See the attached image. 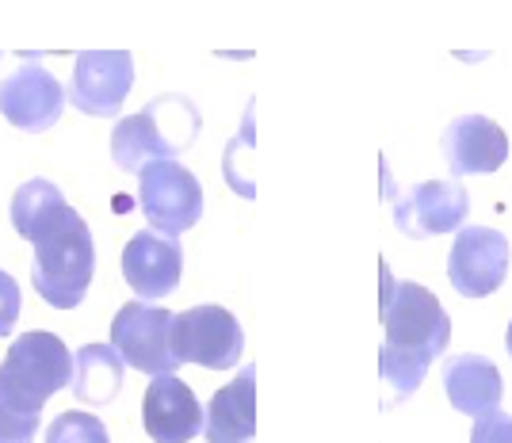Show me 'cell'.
<instances>
[{"instance_id": "d6986e66", "label": "cell", "mask_w": 512, "mask_h": 443, "mask_svg": "<svg viewBox=\"0 0 512 443\" xmlns=\"http://www.w3.org/2000/svg\"><path fill=\"white\" fill-rule=\"evenodd\" d=\"M432 359L406 352V348H379V379H383V409L402 405L409 394H417V386L425 382Z\"/></svg>"}, {"instance_id": "9c48e42d", "label": "cell", "mask_w": 512, "mask_h": 443, "mask_svg": "<svg viewBox=\"0 0 512 443\" xmlns=\"http://www.w3.org/2000/svg\"><path fill=\"white\" fill-rule=\"evenodd\" d=\"M130 85H134V58L127 50H85L73 65V81L65 96L77 111L111 119L127 104Z\"/></svg>"}, {"instance_id": "7402d4cb", "label": "cell", "mask_w": 512, "mask_h": 443, "mask_svg": "<svg viewBox=\"0 0 512 443\" xmlns=\"http://www.w3.org/2000/svg\"><path fill=\"white\" fill-rule=\"evenodd\" d=\"M20 310H23L20 283L0 268V340L12 337V329H16V321H20Z\"/></svg>"}, {"instance_id": "5bb4252c", "label": "cell", "mask_w": 512, "mask_h": 443, "mask_svg": "<svg viewBox=\"0 0 512 443\" xmlns=\"http://www.w3.org/2000/svg\"><path fill=\"white\" fill-rule=\"evenodd\" d=\"M444 161L451 176H486L509 161V134L486 115H459L444 130Z\"/></svg>"}, {"instance_id": "30bf717a", "label": "cell", "mask_w": 512, "mask_h": 443, "mask_svg": "<svg viewBox=\"0 0 512 443\" xmlns=\"http://www.w3.org/2000/svg\"><path fill=\"white\" fill-rule=\"evenodd\" d=\"M65 88L62 81L46 69V65L27 62L20 65L4 85H0V115L12 127L27 130V134H43L62 119Z\"/></svg>"}, {"instance_id": "ffe728a7", "label": "cell", "mask_w": 512, "mask_h": 443, "mask_svg": "<svg viewBox=\"0 0 512 443\" xmlns=\"http://www.w3.org/2000/svg\"><path fill=\"white\" fill-rule=\"evenodd\" d=\"M46 443H111V440H107V428L100 417L81 413V409H69V413L50 421Z\"/></svg>"}, {"instance_id": "2e32d148", "label": "cell", "mask_w": 512, "mask_h": 443, "mask_svg": "<svg viewBox=\"0 0 512 443\" xmlns=\"http://www.w3.org/2000/svg\"><path fill=\"white\" fill-rule=\"evenodd\" d=\"M207 443H253L256 436V367H241L203 413Z\"/></svg>"}, {"instance_id": "52a82bcc", "label": "cell", "mask_w": 512, "mask_h": 443, "mask_svg": "<svg viewBox=\"0 0 512 443\" xmlns=\"http://www.w3.org/2000/svg\"><path fill=\"white\" fill-rule=\"evenodd\" d=\"M172 329V310L153 306V302H127L119 306V314L111 317V348L119 352L123 363H130L142 375H176L180 363L172 356L169 344Z\"/></svg>"}, {"instance_id": "6da1fadb", "label": "cell", "mask_w": 512, "mask_h": 443, "mask_svg": "<svg viewBox=\"0 0 512 443\" xmlns=\"http://www.w3.org/2000/svg\"><path fill=\"white\" fill-rule=\"evenodd\" d=\"M31 245H35L31 279H35L39 298L50 302L54 310H77L85 302L92 272H96V245H92L88 222L69 207Z\"/></svg>"}, {"instance_id": "44dd1931", "label": "cell", "mask_w": 512, "mask_h": 443, "mask_svg": "<svg viewBox=\"0 0 512 443\" xmlns=\"http://www.w3.org/2000/svg\"><path fill=\"white\" fill-rule=\"evenodd\" d=\"M39 424H43V417H31L20 405L0 398V443H35Z\"/></svg>"}, {"instance_id": "603a6c76", "label": "cell", "mask_w": 512, "mask_h": 443, "mask_svg": "<svg viewBox=\"0 0 512 443\" xmlns=\"http://www.w3.org/2000/svg\"><path fill=\"white\" fill-rule=\"evenodd\" d=\"M470 443H512V417L509 413H490L470 428Z\"/></svg>"}, {"instance_id": "4fadbf2b", "label": "cell", "mask_w": 512, "mask_h": 443, "mask_svg": "<svg viewBox=\"0 0 512 443\" xmlns=\"http://www.w3.org/2000/svg\"><path fill=\"white\" fill-rule=\"evenodd\" d=\"M142 424L153 443H188L203 432V401L176 375H161L150 382L142 401Z\"/></svg>"}, {"instance_id": "8992f818", "label": "cell", "mask_w": 512, "mask_h": 443, "mask_svg": "<svg viewBox=\"0 0 512 443\" xmlns=\"http://www.w3.org/2000/svg\"><path fill=\"white\" fill-rule=\"evenodd\" d=\"M142 214L157 237H180L203 218V184L180 161H150L138 172Z\"/></svg>"}, {"instance_id": "9a60e30c", "label": "cell", "mask_w": 512, "mask_h": 443, "mask_svg": "<svg viewBox=\"0 0 512 443\" xmlns=\"http://www.w3.org/2000/svg\"><path fill=\"white\" fill-rule=\"evenodd\" d=\"M444 390H448L451 409L467 413L474 421L497 413V405L505 398V382L497 363L478 352H459L444 363Z\"/></svg>"}, {"instance_id": "3957f363", "label": "cell", "mask_w": 512, "mask_h": 443, "mask_svg": "<svg viewBox=\"0 0 512 443\" xmlns=\"http://www.w3.org/2000/svg\"><path fill=\"white\" fill-rule=\"evenodd\" d=\"M73 382V352L58 333H23L12 340L8 356L0 359V398L20 405L23 413L43 417L50 394Z\"/></svg>"}, {"instance_id": "cb8c5ba5", "label": "cell", "mask_w": 512, "mask_h": 443, "mask_svg": "<svg viewBox=\"0 0 512 443\" xmlns=\"http://www.w3.org/2000/svg\"><path fill=\"white\" fill-rule=\"evenodd\" d=\"M505 344H509V356H512V321H509V333H505Z\"/></svg>"}, {"instance_id": "5b68a950", "label": "cell", "mask_w": 512, "mask_h": 443, "mask_svg": "<svg viewBox=\"0 0 512 443\" xmlns=\"http://www.w3.org/2000/svg\"><path fill=\"white\" fill-rule=\"evenodd\" d=\"M169 344L176 363H195L203 371H234L245 352V333L234 310L226 306H192L172 314Z\"/></svg>"}, {"instance_id": "ac0fdd59", "label": "cell", "mask_w": 512, "mask_h": 443, "mask_svg": "<svg viewBox=\"0 0 512 443\" xmlns=\"http://www.w3.org/2000/svg\"><path fill=\"white\" fill-rule=\"evenodd\" d=\"M69 211L62 188L54 180H27L23 188L12 195V230L20 233L23 241H35L43 230H50L62 214Z\"/></svg>"}, {"instance_id": "7c38bea8", "label": "cell", "mask_w": 512, "mask_h": 443, "mask_svg": "<svg viewBox=\"0 0 512 443\" xmlns=\"http://www.w3.org/2000/svg\"><path fill=\"white\" fill-rule=\"evenodd\" d=\"M184 249L172 237H157L153 230L134 233L123 249V279L138 302H157L180 287Z\"/></svg>"}, {"instance_id": "8fae6325", "label": "cell", "mask_w": 512, "mask_h": 443, "mask_svg": "<svg viewBox=\"0 0 512 443\" xmlns=\"http://www.w3.org/2000/svg\"><path fill=\"white\" fill-rule=\"evenodd\" d=\"M467 211V188H459L455 180H425L402 199H394V226L413 241H425V237L459 230Z\"/></svg>"}, {"instance_id": "7a4b0ae2", "label": "cell", "mask_w": 512, "mask_h": 443, "mask_svg": "<svg viewBox=\"0 0 512 443\" xmlns=\"http://www.w3.org/2000/svg\"><path fill=\"white\" fill-rule=\"evenodd\" d=\"M203 127L188 96H157L111 130V157L123 172H142L150 161H176Z\"/></svg>"}, {"instance_id": "277c9868", "label": "cell", "mask_w": 512, "mask_h": 443, "mask_svg": "<svg viewBox=\"0 0 512 443\" xmlns=\"http://www.w3.org/2000/svg\"><path fill=\"white\" fill-rule=\"evenodd\" d=\"M383 333L390 348H406L425 359L448 352L451 321L440 298L417 283H398L383 260Z\"/></svg>"}, {"instance_id": "e0dca14e", "label": "cell", "mask_w": 512, "mask_h": 443, "mask_svg": "<svg viewBox=\"0 0 512 443\" xmlns=\"http://www.w3.org/2000/svg\"><path fill=\"white\" fill-rule=\"evenodd\" d=\"M123 375H127V363L119 359V352L111 344H85L77 356H73V398L85 401V405H111V401L123 394Z\"/></svg>"}, {"instance_id": "ba28073f", "label": "cell", "mask_w": 512, "mask_h": 443, "mask_svg": "<svg viewBox=\"0 0 512 443\" xmlns=\"http://www.w3.org/2000/svg\"><path fill=\"white\" fill-rule=\"evenodd\" d=\"M509 237L493 226H463L448 256V279L463 298L493 295L509 275Z\"/></svg>"}]
</instances>
